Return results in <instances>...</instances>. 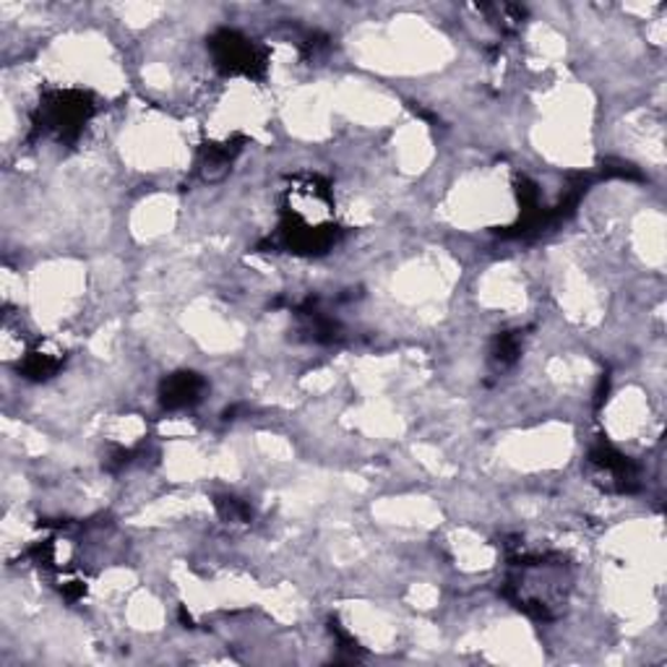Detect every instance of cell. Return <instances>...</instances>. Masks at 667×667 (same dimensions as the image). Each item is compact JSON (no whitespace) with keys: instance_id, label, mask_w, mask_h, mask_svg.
I'll return each instance as SVG.
<instances>
[{"instance_id":"obj_1","label":"cell","mask_w":667,"mask_h":667,"mask_svg":"<svg viewBox=\"0 0 667 667\" xmlns=\"http://www.w3.org/2000/svg\"><path fill=\"white\" fill-rule=\"evenodd\" d=\"M509 574L503 597L535 620H555L566 610L574 571L561 553H532L522 543H509Z\"/></svg>"},{"instance_id":"obj_2","label":"cell","mask_w":667,"mask_h":667,"mask_svg":"<svg viewBox=\"0 0 667 667\" xmlns=\"http://www.w3.org/2000/svg\"><path fill=\"white\" fill-rule=\"evenodd\" d=\"M98 113V102L84 89H50L32 113V138L73 144Z\"/></svg>"},{"instance_id":"obj_3","label":"cell","mask_w":667,"mask_h":667,"mask_svg":"<svg viewBox=\"0 0 667 667\" xmlns=\"http://www.w3.org/2000/svg\"><path fill=\"white\" fill-rule=\"evenodd\" d=\"M209 55L222 76L264 81L269 71V48L237 29L222 27L209 37Z\"/></svg>"},{"instance_id":"obj_4","label":"cell","mask_w":667,"mask_h":667,"mask_svg":"<svg viewBox=\"0 0 667 667\" xmlns=\"http://www.w3.org/2000/svg\"><path fill=\"white\" fill-rule=\"evenodd\" d=\"M345 229L337 222L326 225H308V222L281 217L274 235L258 246V250H274V254H293V256H324L334 250L342 240Z\"/></svg>"},{"instance_id":"obj_5","label":"cell","mask_w":667,"mask_h":667,"mask_svg":"<svg viewBox=\"0 0 667 667\" xmlns=\"http://www.w3.org/2000/svg\"><path fill=\"white\" fill-rule=\"evenodd\" d=\"M334 214L331 183L321 175H295L281 198V217H293L308 225H326Z\"/></svg>"},{"instance_id":"obj_6","label":"cell","mask_w":667,"mask_h":667,"mask_svg":"<svg viewBox=\"0 0 667 667\" xmlns=\"http://www.w3.org/2000/svg\"><path fill=\"white\" fill-rule=\"evenodd\" d=\"M587 470L592 483L599 485L607 493L632 495L642 488L639 466L607 441H597L595 447L589 449Z\"/></svg>"},{"instance_id":"obj_7","label":"cell","mask_w":667,"mask_h":667,"mask_svg":"<svg viewBox=\"0 0 667 667\" xmlns=\"http://www.w3.org/2000/svg\"><path fill=\"white\" fill-rule=\"evenodd\" d=\"M248 138L243 133H235L233 138L225 141H206L196 154V175L204 183H219L225 181L229 170H233L235 160L240 157V152L246 150Z\"/></svg>"},{"instance_id":"obj_8","label":"cell","mask_w":667,"mask_h":667,"mask_svg":"<svg viewBox=\"0 0 667 667\" xmlns=\"http://www.w3.org/2000/svg\"><path fill=\"white\" fill-rule=\"evenodd\" d=\"M295 318L300 321L302 339L314 345H334L342 339V326L334 318L329 310L321 308L318 298H306L300 306H295Z\"/></svg>"},{"instance_id":"obj_9","label":"cell","mask_w":667,"mask_h":667,"mask_svg":"<svg viewBox=\"0 0 667 667\" xmlns=\"http://www.w3.org/2000/svg\"><path fill=\"white\" fill-rule=\"evenodd\" d=\"M206 394V378L194 370H177L160 383V404L170 412L196 407Z\"/></svg>"},{"instance_id":"obj_10","label":"cell","mask_w":667,"mask_h":667,"mask_svg":"<svg viewBox=\"0 0 667 667\" xmlns=\"http://www.w3.org/2000/svg\"><path fill=\"white\" fill-rule=\"evenodd\" d=\"M65 355L61 350H50V347H34L21 362V376L29 381H48L58 370L63 368Z\"/></svg>"},{"instance_id":"obj_11","label":"cell","mask_w":667,"mask_h":667,"mask_svg":"<svg viewBox=\"0 0 667 667\" xmlns=\"http://www.w3.org/2000/svg\"><path fill=\"white\" fill-rule=\"evenodd\" d=\"M522 347H524V334L522 331H501L499 337L493 339L491 345V355H488V360H491L493 370H503L514 368L519 358H522Z\"/></svg>"},{"instance_id":"obj_12","label":"cell","mask_w":667,"mask_h":667,"mask_svg":"<svg viewBox=\"0 0 667 667\" xmlns=\"http://www.w3.org/2000/svg\"><path fill=\"white\" fill-rule=\"evenodd\" d=\"M480 11H483L485 17L506 34L519 32V29L524 27V19H527V9H522V6H511V3L480 6Z\"/></svg>"},{"instance_id":"obj_13","label":"cell","mask_w":667,"mask_h":667,"mask_svg":"<svg viewBox=\"0 0 667 667\" xmlns=\"http://www.w3.org/2000/svg\"><path fill=\"white\" fill-rule=\"evenodd\" d=\"M214 509H217V514L225 519L227 524H246L254 519V509H250L246 501L235 499V495H217Z\"/></svg>"},{"instance_id":"obj_14","label":"cell","mask_w":667,"mask_h":667,"mask_svg":"<svg viewBox=\"0 0 667 667\" xmlns=\"http://www.w3.org/2000/svg\"><path fill=\"white\" fill-rule=\"evenodd\" d=\"M329 44H331V40L324 32H306L300 37L298 48H300V55L306 58V61H318V58L329 50Z\"/></svg>"},{"instance_id":"obj_15","label":"cell","mask_w":667,"mask_h":667,"mask_svg":"<svg viewBox=\"0 0 667 667\" xmlns=\"http://www.w3.org/2000/svg\"><path fill=\"white\" fill-rule=\"evenodd\" d=\"M331 634H334V639H337V644H339V649H342V651H350V655H352V657H358V655H360V651H362V649L358 647V642H355V639H352V636H350V634H347L342 626H339V620H331Z\"/></svg>"}]
</instances>
